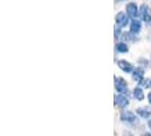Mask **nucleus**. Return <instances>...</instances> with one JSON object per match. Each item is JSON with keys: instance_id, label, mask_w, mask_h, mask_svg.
I'll return each instance as SVG.
<instances>
[{"instance_id": "1", "label": "nucleus", "mask_w": 151, "mask_h": 136, "mask_svg": "<svg viewBox=\"0 0 151 136\" xmlns=\"http://www.w3.org/2000/svg\"><path fill=\"white\" fill-rule=\"evenodd\" d=\"M115 89L118 93L125 94L129 92V87H127V82L122 78V77H117L115 76Z\"/></svg>"}, {"instance_id": "2", "label": "nucleus", "mask_w": 151, "mask_h": 136, "mask_svg": "<svg viewBox=\"0 0 151 136\" xmlns=\"http://www.w3.org/2000/svg\"><path fill=\"white\" fill-rule=\"evenodd\" d=\"M115 21H116V24L118 27H125L129 24V15H126L123 11H119V13H117V15L115 17Z\"/></svg>"}, {"instance_id": "3", "label": "nucleus", "mask_w": 151, "mask_h": 136, "mask_svg": "<svg viewBox=\"0 0 151 136\" xmlns=\"http://www.w3.org/2000/svg\"><path fill=\"white\" fill-rule=\"evenodd\" d=\"M140 16L142 18V21L145 23H150L151 22V9L149 6L147 5H141L140 7Z\"/></svg>"}, {"instance_id": "4", "label": "nucleus", "mask_w": 151, "mask_h": 136, "mask_svg": "<svg viewBox=\"0 0 151 136\" xmlns=\"http://www.w3.org/2000/svg\"><path fill=\"white\" fill-rule=\"evenodd\" d=\"M129 103V100L127 99V97L123 95V94H119V95H115V106L121 108V109H124L125 107H127Z\"/></svg>"}, {"instance_id": "5", "label": "nucleus", "mask_w": 151, "mask_h": 136, "mask_svg": "<svg viewBox=\"0 0 151 136\" xmlns=\"http://www.w3.org/2000/svg\"><path fill=\"white\" fill-rule=\"evenodd\" d=\"M126 13H127L129 17H131V18L137 17V15H139V8L136 6V4H134V2L127 4L126 5Z\"/></svg>"}, {"instance_id": "6", "label": "nucleus", "mask_w": 151, "mask_h": 136, "mask_svg": "<svg viewBox=\"0 0 151 136\" xmlns=\"http://www.w3.org/2000/svg\"><path fill=\"white\" fill-rule=\"evenodd\" d=\"M119 118L124 122H134V121H136L135 113H133L132 111H122Z\"/></svg>"}, {"instance_id": "7", "label": "nucleus", "mask_w": 151, "mask_h": 136, "mask_svg": "<svg viewBox=\"0 0 151 136\" xmlns=\"http://www.w3.org/2000/svg\"><path fill=\"white\" fill-rule=\"evenodd\" d=\"M118 67L121 68L124 73H132L133 72V65L129 64V61L126 60H118L117 61Z\"/></svg>"}, {"instance_id": "8", "label": "nucleus", "mask_w": 151, "mask_h": 136, "mask_svg": "<svg viewBox=\"0 0 151 136\" xmlns=\"http://www.w3.org/2000/svg\"><path fill=\"white\" fill-rule=\"evenodd\" d=\"M140 31H141V22L133 18V21L131 22V25H129V33L131 34H139Z\"/></svg>"}, {"instance_id": "9", "label": "nucleus", "mask_w": 151, "mask_h": 136, "mask_svg": "<svg viewBox=\"0 0 151 136\" xmlns=\"http://www.w3.org/2000/svg\"><path fill=\"white\" fill-rule=\"evenodd\" d=\"M136 113L144 119H148L149 117H151V108L149 107H141V108H137L136 109Z\"/></svg>"}, {"instance_id": "10", "label": "nucleus", "mask_w": 151, "mask_h": 136, "mask_svg": "<svg viewBox=\"0 0 151 136\" xmlns=\"http://www.w3.org/2000/svg\"><path fill=\"white\" fill-rule=\"evenodd\" d=\"M133 79L136 81L137 83H141L144 79V69L141 67L136 68L135 70L133 72Z\"/></svg>"}, {"instance_id": "11", "label": "nucleus", "mask_w": 151, "mask_h": 136, "mask_svg": "<svg viewBox=\"0 0 151 136\" xmlns=\"http://www.w3.org/2000/svg\"><path fill=\"white\" fill-rule=\"evenodd\" d=\"M133 95H134V98H135L136 100L142 101L144 99V92L141 87H135V89L133 90Z\"/></svg>"}, {"instance_id": "12", "label": "nucleus", "mask_w": 151, "mask_h": 136, "mask_svg": "<svg viewBox=\"0 0 151 136\" xmlns=\"http://www.w3.org/2000/svg\"><path fill=\"white\" fill-rule=\"evenodd\" d=\"M116 50L121 53H125L129 51V47L125 44L124 42H119V43L116 44Z\"/></svg>"}, {"instance_id": "13", "label": "nucleus", "mask_w": 151, "mask_h": 136, "mask_svg": "<svg viewBox=\"0 0 151 136\" xmlns=\"http://www.w3.org/2000/svg\"><path fill=\"white\" fill-rule=\"evenodd\" d=\"M140 84V86H143L145 89H148V87H151V79H143Z\"/></svg>"}, {"instance_id": "14", "label": "nucleus", "mask_w": 151, "mask_h": 136, "mask_svg": "<svg viewBox=\"0 0 151 136\" xmlns=\"http://www.w3.org/2000/svg\"><path fill=\"white\" fill-rule=\"evenodd\" d=\"M119 35H121V30L119 29L117 30V27H115V38L117 39V37H119Z\"/></svg>"}, {"instance_id": "15", "label": "nucleus", "mask_w": 151, "mask_h": 136, "mask_svg": "<svg viewBox=\"0 0 151 136\" xmlns=\"http://www.w3.org/2000/svg\"><path fill=\"white\" fill-rule=\"evenodd\" d=\"M148 101H149V103L151 105V92L148 94Z\"/></svg>"}, {"instance_id": "16", "label": "nucleus", "mask_w": 151, "mask_h": 136, "mask_svg": "<svg viewBox=\"0 0 151 136\" xmlns=\"http://www.w3.org/2000/svg\"><path fill=\"white\" fill-rule=\"evenodd\" d=\"M148 126H149V128L151 129V119L149 121H148Z\"/></svg>"}, {"instance_id": "17", "label": "nucleus", "mask_w": 151, "mask_h": 136, "mask_svg": "<svg viewBox=\"0 0 151 136\" xmlns=\"http://www.w3.org/2000/svg\"><path fill=\"white\" fill-rule=\"evenodd\" d=\"M115 1H124V0H115Z\"/></svg>"}]
</instances>
